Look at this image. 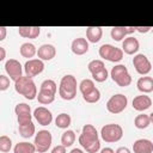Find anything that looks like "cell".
<instances>
[{"mask_svg": "<svg viewBox=\"0 0 153 153\" xmlns=\"http://www.w3.org/2000/svg\"><path fill=\"white\" fill-rule=\"evenodd\" d=\"M79 143L88 153H97L100 148V141L97 129L92 124H85L79 136Z\"/></svg>", "mask_w": 153, "mask_h": 153, "instance_id": "obj_1", "label": "cell"}, {"mask_svg": "<svg viewBox=\"0 0 153 153\" xmlns=\"http://www.w3.org/2000/svg\"><path fill=\"white\" fill-rule=\"evenodd\" d=\"M14 90L17 93L24 96L29 100L37 98V94H38L35 81L26 75L19 78L17 81H14Z\"/></svg>", "mask_w": 153, "mask_h": 153, "instance_id": "obj_2", "label": "cell"}, {"mask_svg": "<svg viewBox=\"0 0 153 153\" xmlns=\"http://www.w3.org/2000/svg\"><path fill=\"white\" fill-rule=\"evenodd\" d=\"M76 79L72 74L62 76L59 86V94L63 100H72L76 96Z\"/></svg>", "mask_w": 153, "mask_h": 153, "instance_id": "obj_3", "label": "cell"}, {"mask_svg": "<svg viewBox=\"0 0 153 153\" xmlns=\"http://www.w3.org/2000/svg\"><path fill=\"white\" fill-rule=\"evenodd\" d=\"M100 136L105 142H109V143L117 142L123 136V129L120 124H116V123L105 124L100 129Z\"/></svg>", "mask_w": 153, "mask_h": 153, "instance_id": "obj_4", "label": "cell"}, {"mask_svg": "<svg viewBox=\"0 0 153 153\" xmlns=\"http://www.w3.org/2000/svg\"><path fill=\"white\" fill-rule=\"evenodd\" d=\"M110 76L121 87H126L131 84V76L124 65H116L115 67H112Z\"/></svg>", "mask_w": 153, "mask_h": 153, "instance_id": "obj_5", "label": "cell"}, {"mask_svg": "<svg viewBox=\"0 0 153 153\" xmlns=\"http://www.w3.org/2000/svg\"><path fill=\"white\" fill-rule=\"evenodd\" d=\"M127 105H128V98H127V96H124L122 93H117V94L111 96L109 98V100L106 102L108 111L111 114H115V115L124 111Z\"/></svg>", "mask_w": 153, "mask_h": 153, "instance_id": "obj_6", "label": "cell"}, {"mask_svg": "<svg viewBox=\"0 0 153 153\" xmlns=\"http://www.w3.org/2000/svg\"><path fill=\"white\" fill-rule=\"evenodd\" d=\"M99 56L110 62H120L123 59V50L111 44H103L99 48Z\"/></svg>", "mask_w": 153, "mask_h": 153, "instance_id": "obj_7", "label": "cell"}, {"mask_svg": "<svg viewBox=\"0 0 153 153\" xmlns=\"http://www.w3.org/2000/svg\"><path fill=\"white\" fill-rule=\"evenodd\" d=\"M51 142H53V136H51V133L48 131V130H39L36 136H35V146H36V149L39 152V153H44L47 152L50 146H51Z\"/></svg>", "mask_w": 153, "mask_h": 153, "instance_id": "obj_8", "label": "cell"}, {"mask_svg": "<svg viewBox=\"0 0 153 153\" xmlns=\"http://www.w3.org/2000/svg\"><path fill=\"white\" fill-rule=\"evenodd\" d=\"M133 66H134L135 71L141 75H146L152 71L151 61L143 54H136L133 57Z\"/></svg>", "mask_w": 153, "mask_h": 153, "instance_id": "obj_9", "label": "cell"}, {"mask_svg": "<svg viewBox=\"0 0 153 153\" xmlns=\"http://www.w3.org/2000/svg\"><path fill=\"white\" fill-rule=\"evenodd\" d=\"M44 69V62L39 59H31V60H27L24 65V72H25V75L29 76V78H33L38 74H41Z\"/></svg>", "mask_w": 153, "mask_h": 153, "instance_id": "obj_10", "label": "cell"}, {"mask_svg": "<svg viewBox=\"0 0 153 153\" xmlns=\"http://www.w3.org/2000/svg\"><path fill=\"white\" fill-rule=\"evenodd\" d=\"M5 71L6 73L10 75V79L17 81L19 78H22L23 75V67L20 65V62L16 59H10L6 61L5 63Z\"/></svg>", "mask_w": 153, "mask_h": 153, "instance_id": "obj_11", "label": "cell"}, {"mask_svg": "<svg viewBox=\"0 0 153 153\" xmlns=\"http://www.w3.org/2000/svg\"><path fill=\"white\" fill-rule=\"evenodd\" d=\"M33 117L41 126H49L53 122V114L44 106H38L33 111Z\"/></svg>", "mask_w": 153, "mask_h": 153, "instance_id": "obj_12", "label": "cell"}, {"mask_svg": "<svg viewBox=\"0 0 153 153\" xmlns=\"http://www.w3.org/2000/svg\"><path fill=\"white\" fill-rule=\"evenodd\" d=\"M136 31V26H114L110 31V35H111V38L114 41H122L127 35L129 33H133Z\"/></svg>", "mask_w": 153, "mask_h": 153, "instance_id": "obj_13", "label": "cell"}, {"mask_svg": "<svg viewBox=\"0 0 153 153\" xmlns=\"http://www.w3.org/2000/svg\"><path fill=\"white\" fill-rule=\"evenodd\" d=\"M56 49L53 44H42L37 50V56L42 61H50L55 57Z\"/></svg>", "mask_w": 153, "mask_h": 153, "instance_id": "obj_14", "label": "cell"}, {"mask_svg": "<svg viewBox=\"0 0 153 153\" xmlns=\"http://www.w3.org/2000/svg\"><path fill=\"white\" fill-rule=\"evenodd\" d=\"M71 49H72L73 54H75V55H84L88 51V41L86 38L78 37V38L73 39V42L71 44Z\"/></svg>", "mask_w": 153, "mask_h": 153, "instance_id": "obj_15", "label": "cell"}, {"mask_svg": "<svg viewBox=\"0 0 153 153\" xmlns=\"http://www.w3.org/2000/svg\"><path fill=\"white\" fill-rule=\"evenodd\" d=\"M134 153H153V142L148 139H139L133 143Z\"/></svg>", "mask_w": 153, "mask_h": 153, "instance_id": "obj_16", "label": "cell"}, {"mask_svg": "<svg viewBox=\"0 0 153 153\" xmlns=\"http://www.w3.org/2000/svg\"><path fill=\"white\" fill-rule=\"evenodd\" d=\"M139 48H140V43L135 37L129 36L124 38V41L122 42V50L128 55H134L135 53H137Z\"/></svg>", "mask_w": 153, "mask_h": 153, "instance_id": "obj_17", "label": "cell"}, {"mask_svg": "<svg viewBox=\"0 0 153 153\" xmlns=\"http://www.w3.org/2000/svg\"><path fill=\"white\" fill-rule=\"evenodd\" d=\"M152 105V99L146 94H140L134 97L133 99V108L136 111H145Z\"/></svg>", "mask_w": 153, "mask_h": 153, "instance_id": "obj_18", "label": "cell"}, {"mask_svg": "<svg viewBox=\"0 0 153 153\" xmlns=\"http://www.w3.org/2000/svg\"><path fill=\"white\" fill-rule=\"evenodd\" d=\"M18 32L24 38H37L41 33V27H38V26H19Z\"/></svg>", "mask_w": 153, "mask_h": 153, "instance_id": "obj_19", "label": "cell"}, {"mask_svg": "<svg viewBox=\"0 0 153 153\" xmlns=\"http://www.w3.org/2000/svg\"><path fill=\"white\" fill-rule=\"evenodd\" d=\"M103 36V30L100 26H88L86 29V38L91 43H97Z\"/></svg>", "mask_w": 153, "mask_h": 153, "instance_id": "obj_20", "label": "cell"}, {"mask_svg": "<svg viewBox=\"0 0 153 153\" xmlns=\"http://www.w3.org/2000/svg\"><path fill=\"white\" fill-rule=\"evenodd\" d=\"M137 90L142 93H149L153 91V78L151 76H141L136 82Z\"/></svg>", "mask_w": 153, "mask_h": 153, "instance_id": "obj_21", "label": "cell"}, {"mask_svg": "<svg viewBox=\"0 0 153 153\" xmlns=\"http://www.w3.org/2000/svg\"><path fill=\"white\" fill-rule=\"evenodd\" d=\"M19 51H20V55L23 57H26L29 60H31V57H33L36 54H37V49L36 47L32 44V43H29V42H25L20 45L19 48Z\"/></svg>", "mask_w": 153, "mask_h": 153, "instance_id": "obj_22", "label": "cell"}, {"mask_svg": "<svg viewBox=\"0 0 153 153\" xmlns=\"http://www.w3.org/2000/svg\"><path fill=\"white\" fill-rule=\"evenodd\" d=\"M18 130H19L20 136H23L24 139H30V137L35 134L36 128H35V124H33L32 121H31V122H29V123L20 124V126L18 127Z\"/></svg>", "mask_w": 153, "mask_h": 153, "instance_id": "obj_23", "label": "cell"}, {"mask_svg": "<svg viewBox=\"0 0 153 153\" xmlns=\"http://www.w3.org/2000/svg\"><path fill=\"white\" fill-rule=\"evenodd\" d=\"M37 149L35 143H30V142H18L13 148L14 153H35Z\"/></svg>", "mask_w": 153, "mask_h": 153, "instance_id": "obj_24", "label": "cell"}, {"mask_svg": "<svg viewBox=\"0 0 153 153\" xmlns=\"http://www.w3.org/2000/svg\"><path fill=\"white\" fill-rule=\"evenodd\" d=\"M71 122H72V118L66 112H62L60 115H57V117L55 118V124L57 128H61V129H67L69 126H71Z\"/></svg>", "mask_w": 153, "mask_h": 153, "instance_id": "obj_25", "label": "cell"}, {"mask_svg": "<svg viewBox=\"0 0 153 153\" xmlns=\"http://www.w3.org/2000/svg\"><path fill=\"white\" fill-rule=\"evenodd\" d=\"M151 124V120H149V115L146 114H140L135 117L134 120V126L137 129H145Z\"/></svg>", "mask_w": 153, "mask_h": 153, "instance_id": "obj_26", "label": "cell"}, {"mask_svg": "<svg viewBox=\"0 0 153 153\" xmlns=\"http://www.w3.org/2000/svg\"><path fill=\"white\" fill-rule=\"evenodd\" d=\"M37 100H38V103H41L43 105H48L55 100V94L49 93V92L43 91V90H39L38 94H37Z\"/></svg>", "mask_w": 153, "mask_h": 153, "instance_id": "obj_27", "label": "cell"}, {"mask_svg": "<svg viewBox=\"0 0 153 153\" xmlns=\"http://www.w3.org/2000/svg\"><path fill=\"white\" fill-rule=\"evenodd\" d=\"M75 141V133L71 129H67L66 131L62 133L61 135V143L65 147H71Z\"/></svg>", "mask_w": 153, "mask_h": 153, "instance_id": "obj_28", "label": "cell"}, {"mask_svg": "<svg viewBox=\"0 0 153 153\" xmlns=\"http://www.w3.org/2000/svg\"><path fill=\"white\" fill-rule=\"evenodd\" d=\"M94 88H96L94 82H93V80H91V79H84V80H81L80 84H79V90H80V92H81L82 96L88 94V93H90L91 91H93Z\"/></svg>", "mask_w": 153, "mask_h": 153, "instance_id": "obj_29", "label": "cell"}, {"mask_svg": "<svg viewBox=\"0 0 153 153\" xmlns=\"http://www.w3.org/2000/svg\"><path fill=\"white\" fill-rule=\"evenodd\" d=\"M39 90H43V91H47L49 93H53V94H56V90H57V85L54 80L51 79H45L42 84H41V87Z\"/></svg>", "mask_w": 153, "mask_h": 153, "instance_id": "obj_30", "label": "cell"}, {"mask_svg": "<svg viewBox=\"0 0 153 153\" xmlns=\"http://www.w3.org/2000/svg\"><path fill=\"white\" fill-rule=\"evenodd\" d=\"M14 112L18 116H25V115H31V108L26 103H19L14 108Z\"/></svg>", "mask_w": 153, "mask_h": 153, "instance_id": "obj_31", "label": "cell"}, {"mask_svg": "<svg viewBox=\"0 0 153 153\" xmlns=\"http://www.w3.org/2000/svg\"><path fill=\"white\" fill-rule=\"evenodd\" d=\"M103 68H105V65L102 60H92L87 65V69L90 71L91 74H93V73H96V72H98Z\"/></svg>", "mask_w": 153, "mask_h": 153, "instance_id": "obj_32", "label": "cell"}, {"mask_svg": "<svg viewBox=\"0 0 153 153\" xmlns=\"http://www.w3.org/2000/svg\"><path fill=\"white\" fill-rule=\"evenodd\" d=\"M84 100L87 102V103H97L99 99H100V91L96 87L93 91H91L88 94H85L82 96Z\"/></svg>", "mask_w": 153, "mask_h": 153, "instance_id": "obj_33", "label": "cell"}, {"mask_svg": "<svg viewBox=\"0 0 153 153\" xmlns=\"http://www.w3.org/2000/svg\"><path fill=\"white\" fill-rule=\"evenodd\" d=\"M11 148H12V140L6 135H1L0 136V151L2 153H6V152H10Z\"/></svg>", "mask_w": 153, "mask_h": 153, "instance_id": "obj_34", "label": "cell"}, {"mask_svg": "<svg viewBox=\"0 0 153 153\" xmlns=\"http://www.w3.org/2000/svg\"><path fill=\"white\" fill-rule=\"evenodd\" d=\"M108 76H109V73H108L106 68H103V69H100V71H98V72H96V73L92 74L93 80H96L97 82H103V81H105V80L108 79Z\"/></svg>", "mask_w": 153, "mask_h": 153, "instance_id": "obj_35", "label": "cell"}, {"mask_svg": "<svg viewBox=\"0 0 153 153\" xmlns=\"http://www.w3.org/2000/svg\"><path fill=\"white\" fill-rule=\"evenodd\" d=\"M10 86V79L6 75H0V91H5L7 90Z\"/></svg>", "mask_w": 153, "mask_h": 153, "instance_id": "obj_36", "label": "cell"}, {"mask_svg": "<svg viewBox=\"0 0 153 153\" xmlns=\"http://www.w3.org/2000/svg\"><path fill=\"white\" fill-rule=\"evenodd\" d=\"M51 153H66V147L63 145H57L51 149Z\"/></svg>", "mask_w": 153, "mask_h": 153, "instance_id": "obj_37", "label": "cell"}, {"mask_svg": "<svg viewBox=\"0 0 153 153\" xmlns=\"http://www.w3.org/2000/svg\"><path fill=\"white\" fill-rule=\"evenodd\" d=\"M152 29V26H136V31L140 33H146Z\"/></svg>", "mask_w": 153, "mask_h": 153, "instance_id": "obj_38", "label": "cell"}, {"mask_svg": "<svg viewBox=\"0 0 153 153\" xmlns=\"http://www.w3.org/2000/svg\"><path fill=\"white\" fill-rule=\"evenodd\" d=\"M115 153H130V149L128 147H123L122 146V147H118Z\"/></svg>", "mask_w": 153, "mask_h": 153, "instance_id": "obj_39", "label": "cell"}, {"mask_svg": "<svg viewBox=\"0 0 153 153\" xmlns=\"http://www.w3.org/2000/svg\"><path fill=\"white\" fill-rule=\"evenodd\" d=\"M5 37H6V27L0 26V41H4Z\"/></svg>", "mask_w": 153, "mask_h": 153, "instance_id": "obj_40", "label": "cell"}, {"mask_svg": "<svg viewBox=\"0 0 153 153\" xmlns=\"http://www.w3.org/2000/svg\"><path fill=\"white\" fill-rule=\"evenodd\" d=\"M6 57V51L4 47H0V61H4Z\"/></svg>", "mask_w": 153, "mask_h": 153, "instance_id": "obj_41", "label": "cell"}, {"mask_svg": "<svg viewBox=\"0 0 153 153\" xmlns=\"http://www.w3.org/2000/svg\"><path fill=\"white\" fill-rule=\"evenodd\" d=\"M100 153H115V151L112 148H110V147H105V148H103L100 151Z\"/></svg>", "mask_w": 153, "mask_h": 153, "instance_id": "obj_42", "label": "cell"}, {"mask_svg": "<svg viewBox=\"0 0 153 153\" xmlns=\"http://www.w3.org/2000/svg\"><path fill=\"white\" fill-rule=\"evenodd\" d=\"M69 153H84V152H82L80 148H73V149H72Z\"/></svg>", "mask_w": 153, "mask_h": 153, "instance_id": "obj_43", "label": "cell"}, {"mask_svg": "<svg viewBox=\"0 0 153 153\" xmlns=\"http://www.w3.org/2000/svg\"><path fill=\"white\" fill-rule=\"evenodd\" d=\"M149 120H151V123H153V112L149 114Z\"/></svg>", "mask_w": 153, "mask_h": 153, "instance_id": "obj_44", "label": "cell"}]
</instances>
